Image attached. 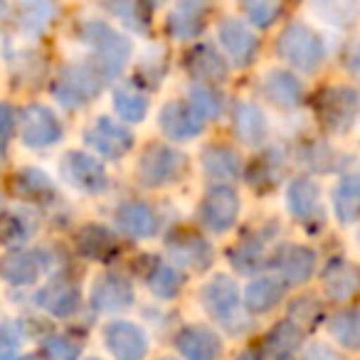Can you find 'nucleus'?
I'll list each match as a JSON object with an SVG mask.
<instances>
[{
  "label": "nucleus",
  "mask_w": 360,
  "mask_h": 360,
  "mask_svg": "<svg viewBox=\"0 0 360 360\" xmlns=\"http://www.w3.org/2000/svg\"><path fill=\"white\" fill-rule=\"evenodd\" d=\"M200 304L212 321L220 326L225 333L242 335L252 328V321L247 319V311L242 306V294L235 279L225 274H217L205 281L200 289Z\"/></svg>",
  "instance_id": "obj_1"
},
{
  "label": "nucleus",
  "mask_w": 360,
  "mask_h": 360,
  "mask_svg": "<svg viewBox=\"0 0 360 360\" xmlns=\"http://www.w3.org/2000/svg\"><path fill=\"white\" fill-rule=\"evenodd\" d=\"M79 40L94 52V67L104 79H116L131 57V40L104 20H86L79 27Z\"/></svg>",
  "instance_id": "obj_2"
},
{
  "label": "nucleus",
  "mask_w": 360,
  "mask_h": 360,
  "mask_svg": "<svg viewBox=\"0 0 360 360\" xmlns=\"http://www.w3.org/2000/svg\"><path fill=\"white\" fill-rule=\"evenodd\" d=\"M360 96L348 84H330L316 91L314 111L326 131L330 134H348L358 121Z\"/></svg>",
  "instance_id": "obj_3"
},
{
  "label": "nucleus",
  "mask_w": 360,
  "mask_h": 360,
  "mask_svg": "<svg viewBox=\"0 0 360 360\" xmlns=\"http://www.w3.org/2000/svg\"><path fill=\"white\" fill-rule=\"evenodd\" d=\"M276 55L299 72H316L326 57L321 35L306 22H291L281 30L276 40Z\"/></svg>",
  "instance_id": "obj_4"
},
{
  "label": "nucleus",
  "mask_w": 360,
  "mask_h": 360,
  "mask_svg": "<svg viewBox=\"0 0 360 360\" xmlns=\"http://www.w3.org/2000/svg\"><path fill=\"white\" fill-rule=\"evenodd\" d=\"M104 84V75L96 70L94 62H77V65H67L57 75L52 94L65 109H82L101 94Z\"/></svg>",
  "instance_id": "obj_5"
},
{
  "label": "nucleus",
  "mask_w": 360,
  "mask_h": 360,
  "mask_svg": "<svg viewBox=\"0 0 360 360\" xmlns=\"http://www.w3.org/2000/svg\"><path fill=\"white\" fill-rule=\"evenodd\" d=\"M186 168L188 158L178 148L165 143H150L141 153L136 175H139V183L143 188H165L178 183Z\"/></svg>",
  "instance_id": "obj_6"
},
{
  "label": "nucleus",
  "mask_w": 360,
  "mask_h": 360,
  "mask_svg": "<svg viewBox=\"0 0 360 360\" xmlns=\"http://www.w3.org/2000/svg\"><path fill=\"white\" fill-rule=\"evenodd\" d=\"M60 175L67 186L86 195H99L109 188V173L104 163L84 150H70L62 155Z\"/></svg>",
  "instance_id": "obj_7"
},
{
  "label": "nucleus",
  "mask_w": 360,
  "mask_h": 360,
  "mask_svg": "<svg viewBox=\"0 0 360 360\" xmlns=\"http://www.w3.org/2000/svg\"><path fill=\"white\" fill-rule=\"evenodd\" d=\"M240 210H242V202L235 188L227 186V183H217V186H212L205 193L200 207H198V217H200L205 230L222 235V232L232 230L237 225Z\"/></svg>",
  "instance_id": "obj_8"
},
{
  "label": "nucleus",
  "mask_w": 360,
  "mask_h": 360,
  "mask_svg": "<svg viewBox=\"0 0 360 360\" xmlns=\"http://www.w3.org/2000/svg\"><path fill=\"white\" fill-rule=\"evenodd\" d=\"M84 143L104 160H119L134 148V134L126 124L99 116L84 129Z\"/></svg>",
  "instance_id": "obj_9"
},
{
  "label": "nucleus",
  "mask_w": 360,
  "mask_h": 360,
  "mask_svg": "<svg viewBox=\"0 0 360 360\" xmlns=\"http://www.w3.org/2000/svg\"><path fill=\"white\" fill-rule=\"evenodd\" d=\"M266 264L276 271V279L284 286H301L316 271V252L306 245H281L274 255L266 257Z\"/></svg>",
  "instance_id": "obj_10"
},
{
  "label": "nucleus",
  "mask_w": 360,
  "mask_h": 360,
  "mask_svg": "<svg viewBox=\"0 0 360 360\" xmlns=\"http://www.w3.org/2000/svg\"><path fill=\"white\" fill-rule=\"evenodd\" d=\"M20 139L27 148H50L62 139V124L45 104H27L20 111Z\"/></svg>",
  "instance_id": "obj_11"
},
{
  "label": "nucleus",
  "mask_w": 360,
  "mask_h": 360,
  "mask_svg": "<svg viewBox=\"0 0 360 360\" xmlns=\"http://www.w3.org/2000/svg\"><path fill=\"white\" fill-rule=\"evenodd\" d=\"M104 345L116 360H143L148 355V333L139 323L116 319L101 328Z\"/></svg>",
  "instance_id": "obj_12"
},
{
  "label": "nucleus",
  "mask_w": 360,
  "mask_h": 360,
  "mask_svg": "<svg viewBox=\"0 0 360 360\" xmlns=\"http://www.w3.org/2000/svg\"><path fill=\"white\" fill-rule=\"evenodd\" d=\"M217 40L232 67H250L257 60L259 40L242 20H235V18L222 20L217 27Z\"/></svg>",
  "instance_id": "obj_13"
},
{
  "label": "nucleus",
  "mask_w": 360,
  "mask_h": 360,
  "mask_svg": "<svg viewBox=\"0 0 360 360\" xmlns=\"http://www.w3.org/2000/svg\"><path fill=\"white\" fill-rule=\"evenodd\" d=\"M89 301L96 314H121V311H129L134 306L136 291L126 276L106 271L94 281Z\"/></svg>",
  "instance_id": "obj_14"
},
{
  "label": "nucleus",
  "mask_w": 360,
  "mask_h": 360,
  "mask_svg": "<svg viewBox=\"0 0 360 360\" xmlns=\"http://www.w3.org/2000/svg\"><path fill=\"white\" fill-rule=\"evenodd\" d=\"M286 205L294 220L304 227H323L321 188L311 178H294L286 188Z\"/></svg>",
  "instance_id": "obj_15"
},
{
  "label": "nucleus",
  "mask_w": 360,
  "mask_h": 360,
  "mask_svg": "<svg viewBox=\"0 0 360 360\" xmlns=\"http://www.w3.org/2000/svg\"><path fill=\"white\" fill-rule=\"evenodd\" d=\"M168 257L178 266H186L191 271H207L215 262V250L207 240L193 232H175L165 242Z\"/></svg>",
  "instance_id": "obj_16"
},
{
  "label": "nucleus",
  "mask_w": 360,
  "mask_h": 360,
  "mask_svg": "<svg viewBox=\"0 0 360 360\" xmlns=\"http://www.w3.org/2000/svg\"><path fill=\"white\" fill-rule=\"evenodd\" d=\"M207 121L188 101H168L158 114V126L168 141H191L205 131Z\"/></svg>",
  "instance_id": "obj_17"
},
{
  "label": "nucleus",
  "mask_w": 360,
  "mask_h": 360,
  "mask_svg": "<svg viewBox=\"0 0 360 360\" xmlns=\"http://www.w3.org/2000/svg\"><path fill=\"white\" fill-rule=\"evenodd\" d=\"M175 348L183 355V360H220L225 350L220 335L200 323L183 326L175 333Z\"/></svg>",
  "instance_id": "obj_18"
},
{
  "label": "nucleus",
  "mask_w": 360,
  "mask_h": 360,
  "mask_svg": "<svg viewBox=\"0 0 360 360\" xmlns=\"http://www.w3.org/2000/svg\"><path fill=\"white\" fill-rule=\"evenodd\" d=\"M35 304L55 319H70L82 306V289L70 279H52L37 291Z\"/></svg>",
  "instance_id": "obj_19"
},
{
  "label": "nucleus",
  "mask_w": 360,
  "mask_h": 360,
  "mask_svg": "<svg viewBox=\"0 0 360 360\" xmlns=\"http://www.w3.org/2000/svg\"><path fill=\"white\" fill-rule=\"evenodd\" d=\"M116 225L124 235L134 237V240H150V237L158 235L160 230V220H158V212L143 200H129V202H121L116 207V215H114Z\"/></svg>",
  "instance_id": "obj_20"
},
{
  "label": "nucleus",
  "mask_w": 360,
  "mask_h": 360,
  "mask_svg": "<svg viewBox=\"0 0 360 360\" xmlns=\"http://www.w3.org/2000/svg\"><path fill=\"white\" fill-rule=\"evenodd\" d=\"M186 70L198 84L215 86L227 79V60L207 42H198L186 55Z\"/></svg>",
  "instance_id": "obj_21"
},
{
  "label": "nucleus",
  "mask_w": 360,
  "mask_h": 360,
  "mask_svg": "<svg viewBox=\"0 0 360 360\" xmlns=\"http://www.w3.org/2000/svg\"><path fill=\"white\" fill-rule=\"evenodd\" d=\"M321 279H323L326 296L330 301H338V304L353 299L355 291H358V269L345 257L328 259V264L321 271Z\"/></svg>",
  "instance_id": "obj_22"
},
{
  "label": "nucleus",
  "mask_w": 360,
  "mask_h": 360,
  "mask_svg": "<svg viewBox=\"0 0 360 360\" xmlns=\"http://www.w3.org/2000/svg\"><path fill=\"white\" fill-rule=\"evenodd\" d=\"M232 129L235 136L245 146H262L269 136V124H266L264 111L250 101H237L232 109Z\"/></svg>",
  "instance_id": "obj_23"
},
{
  "label": "nucleus",
  "mask_w": 360,
  "mask_h": 360,
  "mask_svg": "<svg viewBox=\"0 0 360 360\" xmlns=\"http://www.w3.org/2000/svg\"><path fill=\"white\" fill-rule=\"evenodd\" d=\"M262 91H264L266 101H271L279 109H296L304 101V86H301L299 77L286 70H271L264 77Z\"/></svg>",
  "instance_id": "obj_24"
},
{
  "label": "nucleus",
  "mask_w": 360,
  "mask_h": 360,
  "mask_svg": "<svg viewBox=\"0 0 360 360\" xmlns=\"http://www.w3.org/2000/svg\"><path fill=\"white\" fill-rule=\"evenodd\" d=\"M42 269H45V262L40 259V252L30 250H18L3 259L0 266V274L6 279V284L11 286H32L40 279Z\"/></svg>",
  "instance_id": "obj_25"
},
{
  "label": "nucleus",
  "mask_w": 360,
  "mask_h": 360,
  "mask_svg": "<svg viewBox=\"0 0 360 360\" xmlns=\"http://www.w3.org/2000/svg\"><path fill=\"white\" fill-rule=\"evenodd\" d=\"M77 252L89 262H109L119 252V240L104 225H84L77 232Z\"/></svg>",
  "instance_id": "obj_26"
},
{
  "label": "nucleus",
  "mask_w": 360,
  "mask_h": 360,
  "mask_svg": "<svg viewBox=\"0 0 360 360\" xmlns=\"http://www.w3.org/2000/svg\"><path fill=\"white\" fill-rule=\"evenodd\" d=\"M284 294L286 286L276 276H257L252 284H247L245 294H242V306L247 314H269L281 304Z\"/></svg>",
  "instance_id": "obj_27"
},
{
  "label": "nucleus",
  "mask_w": 360,
  "mask_h": 360,
  "mask_svg": "<svg viewBox=\"0 0 360 360\" xmlns=\"http://www.w3.org/2000/svg\"><path fill=\"white\" fill-rule=\"evenodd\" d=\"M202 168L217 183H230V180H237L242 175V158L235 148L222 143H212L205 146L200 153Z\"/></svg>",
  "instance_id": "obj_28"
},
{
  "label": "nucleus",
  "mask_w": 360,
  "mask_h": 360,
  "mask_svg": "<svg viewBox=\"0 0 360 360\" xmlns=\"http://www.w3.org/2000/svg\"><path fill=\"white\" fill-rule=\"evenodd\" d=\"M304 330L294 323V321L284 319L266 333L264 345H262V355L271 360H289L299 353Z\"/></svg>",
  "instance_id": "obj_29"
},
{
  "label": "nucleus",
  "mask_w": 360,
  "mask_h": 360,
  "mask_svg": "<svg viewBox=\"0 0 360 360\" xmlns=\"http://www.w3.org/2000/svg\"><path fill=\"white\" fill-rule=\"evenodd\" d=\"M109 13L131 32L148 35L153 18V0H104Z\"/></svg>",
  "instance_id": "obj_30"
},
{
  "label": "nucleus",
  "mask_w": 360,
  "mask_h": 360,
  "mask_svg": "<svg viewBox=\"0 0 360 360\" xmlns=\"http://www.w3.org/2000/svg\"><path fill=\"white\" fill-rule=\"evenodd\" d=\"M13 191L22 200L32 202H52L57 198V188L52 183V178L47 173H42L40 168H22L20 173H15L13 178Z\"/></svg>",
  "instance_id": "obj_31"
},
{
  "label": "nucleus",
  "mask_w": 360,
  "mask_h": 360,
  "mask_svg": "<svg viewBox=\"0 0 360 360\" xmlns=\"http://www.w3.org/2000/svg\"><path fill=\"white\" fill-rule=\"evenodd\" d=\"M183 281L186 279L178 271V266L165 259H153L148 271H146V284H148L150 294L163 301H173L183 289Z\"/></svg>",
  "instance_id": "obj_32"
},
{
  "label": "nucleus",
  "mask_w": 360,
  "mask_h": 360,
  "mask_svg": "<svg viewBox=\"0 0 360 360\" xmlns=\"http://www.w3.org/2000/svg\"><path fill=\"white\" fill-rule=\"evenodd\" d=\"M311 11L321 22L348 30L358 20V0H309Z\"/></svg>",
  "instance_id": "obj_33"
},
{
  "label": "nucleus",
  "mask_w": 360,
  "mask_h": 360,
  "mask_svg": "<svg viewBox=\"0 0 360 360\" xmlns=\"http://www.w3.org/2000/svg\"><path fill=\"white\" fill-rule=\"evenodd\" d=\"M18 8V22L25 32L40 35L52 25L57 15L55 0H15Z\"/></svg>",
  "instance_id": "obj_34"
},
{
  "label": "nucleus",
  "mask_w": 360,
  "mask_h": 360,
  "mask_svg": "<svg viewBox=\"0 0 360 360\" xmlns=\"http://www.w3.org/2000/svg\"><path fill=\"white\" fill-rule=\"evenodd\" d=\"M333 210L340 225H355L360 210V186L355 175H343L333 188Z\"/></svg>",
  "instance_id": "obj_35"
},
{
  "label": "nucleus",
  "mask_w": 360,
  "mask_h": 360,
  "mask_svg": "<svg viewBox=\"0 0 360 360\" xmlns=\"http://www.w3.org/2000/svg\"><path fill=\"white\" fill-rule=\"evenodd\" d=\"M114 109L124 124H139L148 114V96L136 84L126 82L114 91Z\"/></svg>",
  "instance_id": "obj_36"
},
{
  "label": "nucleus",
  "mask_w": 360,
  "mask_h": 360,
  "mask_svg": "<svg viewBox=\"0 0 360 360\" xmlns=\"http://www.w3.org/2000/svg\"><path fill=\"white\" fill-rule=\"evenodd\" d=\"M281 160L284 158H279L276 150H269V153H264L262 158H257L255 163L250 165V170H247V183L262 193L271 191V188L279 183V175L284 173V163H281Z\"/></svg>",
  "instance_id": "obj_37"
},
{
  "label": "nucleus",
  "mask_w": 360,
  "mask_h": 360,
  "mask_svg": "<svg viewBox=\"0 0 360 360\" xmlns=\"http://www.w3.org/2000/svg\"><path fill=\"white\" fill-rule=\"evenodd\" d=\"M230 264L235 266L240 274H247V276H257L262 269L266 266V252L262 247V242H255V240H245L240 245H235L230 252Z\"/></svg>",
  "instance_id": "obj_38"
},
{
  "label": "nucleus",
  "mask_w": 360,
  "mask_h": 360,
  "mask_svg": "<svg viewBox=\"0 0 360 360\" xmlns=\"http://www.w3.org/2000/svg\"><path fill=\"white\" fill-rule=\"evenodd\" d=\"M328 333L338 340L343 348L358 350L360 345V319L355 309H343L328 321Z\"/></svg>",
  "instance_id": "obj_39"
},
{
  "label": "nucleus",
  "mask_w": 360,
  "mask_h": 360,
  "mask_svg": "<svg viewBox=\"0 0 360 360\" xmlns=\"http://www.w3.org/2000/svg\"><path fill=\"white\" fill-rule=\"evenodd\" d=\"M3 220H6V227H3V242L6 245H22L37 230L35 215L27 210H15L11 215H3Z\"/></svg>",
  "instance_id": "obj_40"
},
{
  "label": "nucleus",
  "mask_w": 360,
  "mask_h": 360,
  "mask_svg": "<svg viewBox=\"0 0 360 360\" xmlns=\"http://www.w3.org/2000/svg\"><path fill=\"white\" fill-rule=\"evenodd\" d=\"M165 27H168L170 37H175V40H193V37H198L202 32L205 20H202V15L175 8L168 15V20H165Z\"/></svg>",
  "instance_id": "obj_41"
},
{
  "label": "nucleus",
  "mask_w": 360,
  "mask_h": 360,
  "mask_svg": "<svg viewBox=\"0 0 360 360\" xmlns=\"http://www.w3.org/2000/svg\"><path fill=\"white\" fill-rule=\"evenodd\" d=\"M188 104H191L205 121H212L222 114V96L215 86L195 84L191 89V99H188Z\"/></svg>",
  "instance_id": "obj_42"
},
{
  "label": "nucleus",
  "mask_w": 360,
  "mask_h": 360,
  "mask_svg": "<svg viewBox=\"0 0 360 360\" xmlns=\"http://www.w3.org/2000/svg\"><path fill=\"white\" fill-rule=\"evenodd\" d=\"M301 158H304V163L309 165L311 170H316V173H330V170L338 168V155H335V150L330 148L328 143H321V141H311V143L304 146V150H301Z\"/></svg>",
  "instance_id": "obj_43"
},
{
  "label": "nucleus",
  "mask_w": 360,
  "mask_h": 360,
  "mask_svg": "<svg viewBox=\"0 0 360 360\" xmlns=\"http://www.w3.org/2000/svg\"><path fill=\"white\" fill-rule=\"evenodd\" d=\"M321 316H323V309H321L316 296H301V299H296L289 309V321H294L301 330L316 326L321 321Z\"/></svg>",
  "instance_id": "obj_44"
},
{
  "label": "nucleus",
  "mask_w": 360,
  "mask_h": 360,
  "mask_svg": "<svg viewBox=\"0 0 360 360\" xmlns=\"http://www.w3.org/2000/svg\"><path fill=\"white\" fill-rule=\"evenodd\" d=\"M42 355H45V360H79L82 345L72 340L70 335H50L42 343Z\"/></svg>",
  "instance_id": "obj_45"
},
{
  "label": "nucleus",
  "mask_w": 360,
  "mask_h": 360,
  "mask_svg": "<svg viewBox=\"0 0 360 360\" xmlns=\"http://www.w3.org/2000/svg\"><path fill=\"white\" fill-rule=\"evenodd\" d=\"M281 3L279 0H247V18L255 27H269L279 20Z\"/></svg>",
  "instance_id": "obj_46"
},
{
  "label": "nucleus",
  "mask_w": 360,
  "mask_h": 360,
  "mask_svg": "<svg viewBox=\"0 0 360 360\" xmlns=\"http://www.w3.org/2000/svg\"><path fill=\"white\" fill-rule=\"evenodd\" d=\"M18 114L15 106L8 104V101H0V153H6L8 143H11L13 134H15Z\"/></svg>",
  "instance_id": "obj_47"
},
{
  "label": "nucleus",
  "mask_w": 360,
  "mask_h": 360,
  "mask_svg": "<svg viewBox=\"0 0 360 360\" xmlns=\"http://www.w3.org/2000/svg\"><path fill=\"white\" fill-rule=\"evenodd\" d=\"M301 360H343L338 350H333L326 343H309L301 353Z\"/></svg>",
  "instance_id": "obj_48"
},
{
  "label": "nucleus",
  "mask_w": 360,
  "mask_h": 360,
  "mask_svg": "<svg viewBox=\"0 0 360 360\" xmlns=\"http://www.w3.org/2000/svg\"><path fill=\"white\" fill-rule=\"evenodd\" d=\"M215 0H178V8L180 11H188V13H195V15H202L212 8Z\"/></svg>",
  "instance_id": "obj_49"
},
{
  "label": "nucleus",
  "mask_w": 360,
  "mask_h": 360,
  "mask_svg": "<svg viewBox=\"0 0 360 360\" xmlns=\"http://www.w3.org/2000/svg\"><path fill=\"white\" fill-rule=\"evenodd\" d=\"M237 360H264V355L262 353H257V350H242L240 355H237Z\"/></svg>",
  "instance_id": "obj_50"
},
{
  "label": "nucleus",
  "mask_w": 360,
  "mask_h": 360,
  "mask_svg": "<svg viewBox=\"0 0 360 360\" xmlns=\"http://www.w3.org/2000/svg\"><path fill=\"white\" fill-rule=\"evenodd\" d=\"M15 360H42L40 355H20V358H15Z\"/></svg>",
  "instance_id": "obj_51"
},
{
  "label": "nucleus",
  "mask_w": 360,
  "mask_h": 360,
  "mask_svg": "<svg viewBox=\"0 0 360 360\" xmlns=\"http://www.w3.org/2000/svg\"><path fill=\"white\" fill-rule=\"evenodd\" d=\"M3 215H6V205H3V198H0V220H3Z\"/></svg>",
  "instance_id": "obj_52"
},
{
  "label": "nucleus",
  "mask_w": 360,
  "mask_h": 360,
  "mask_svg": "<svg viewBox=\"0 0 360 360\" xmlns=\"http://www.w3.org/2000/svg\"><path fill=\"white\" fill-rule=\"evenodd\" d=\"M158 360H178V358H173V355H163V358H158Z\"/></svg>",
  "instance_id": "obj_53"
},
{
  "label": "nucleus",
  "mask_w": 360,
  "mask_h": 360,
  "mask_svg": "<svg viewBox=\"0 0 360 360\" xmlns=\"http://www.w3.org/2000/svg\"><path fill=\"white\" fill-rule=\"evenodd\" d=\"M84 360H101V358H84Z\"/></svg>",
  "instance_id": "obj_54"
}]
</instances>
